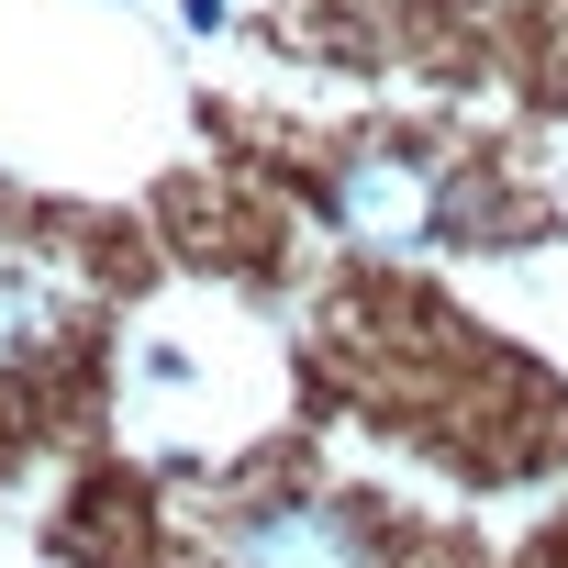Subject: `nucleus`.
Here are the masks:
<instances>
[{
  "label": "nucleus",
  "instance_id": "2",
  "mask_svg": "<svg viewBox=\"0 0 568 568\" xmlns=\"http://www.w3.org/2000/svg\"><path fill=\"white\" fill-rule=\"evenodd\" d=\"M212 568H468V546H402L335 490H245L212 524Z\"/></svg>",
  "mask_w": 568,
  "mask_h": 568
},
{
  "label": "nucleus",
  "instance_id": "1",
  "mask_svg": "<svg viewBox=\"0 0 568 568\" xmlns=\"http://www.w3.org/2000/svg\"><path fill=\"white\" fill-rule=\"evenodd\" d=\"M324 212L357 245H479V234H501V201L435 145H346L324 168Z\"/></svg>",
  "mask_w": 568,
  "mask_h": 568
},
{
  "label": "nucleus",
  "instance_id": "3",
  "mask_svg": "<svg viewBox=\"0 0 568 568\" xmlns=\"http://www.w3.org/2000/svg\"><path fill=\"white\" fill-rule=\"evenodd\" d=\"M45 335H57V278L0 267V368H12V357H34Z\"/></svg>",
  "mask_w": 568,
  "mask_h": 568
},
{
  "label": "nucleus",
  "instance_id": "4",
  "mask_svg": "<svg viewBox=\"0 0 568 568\" xmlns=\"http://www.w3.org/2000/svg\"><path fill=\"white\" fill-rule=\"evenodd\" d=\"M413 12H424L435 34H524V23L557 12V0H413Z\"/></svg>",
  "mask_w": 568,
  "mask_h": 568
}]
</instances>
